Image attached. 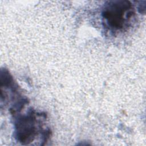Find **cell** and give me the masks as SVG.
<instances>
[{"instance_id": "cell-1", "label": "cell", "mask_w": 146, "mask_h": 146, "mask_svg": "<svg viewBox=\"0 0 146 146\" xmlns=\"http://www.w3.org/2000/svg\"><path fill=\"white\" fill-rule=\"evenodd\" d=\"M134 9L127 1H112L105 6L102 16L106 26L113 31L125 27L134 15Z\"/></svg>"}, {"instance_id": "cell-2", "label": "cell", "mask_w": 146, "mask_h": 146, "mask_svg": "<svg viewBox=\"0 0 146 146\" xmlns=\"http://www.w3.org/2000/svg\"><path fill=\"white\" fill-rule=\"evenodd\" d=\"M35 118L31 112L19 117L15 124L16 137L22 144L29 143L34 140L36 134Z\"/></svg>"}]
</instances>
